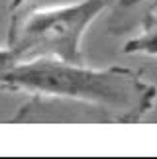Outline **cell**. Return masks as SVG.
Returning a JSON list of instances; mask_svg holds the SVG:
<instances>
[{
  "label": "cell",
  "instance_id": "cell-2",
  "mask_svg": "<svg viewBox=\"0 0 157 159\" xmlns=\"http://www.w3.org/2000/svg\"><path fill=\"white\" fill-rule=\"evenodd\" d=\"M108 6L110 0H81L57 8L26 6L10 12L6 45L14 49L18 63L41 57L83 63V35Z\"/></svg>",
  "mask_w": 157,
  "mask_h": 159
},
{
  "label": "cell",
  "instance_id": "cell-4",
  "mask_svg": "<svg viewBox=\"0 0 157 159\" xmlns=\"http://www.w3.org/2000/svg\"><path fill=\"white\" fill-rule=\"evenodd\" d=\"M141 32L136 35V38L128 39L122 47L124 53H143L149 55V57H157V10L149 12V14L143 18Z\"/></svg>",
  "mask_w": 157,
  "mask_h": 159
},
{
  "label": "cell",
  "instance_id": "cell-6",
  "mask_svg": "<svg viewBox=\"0 0 157 159\" xmlns=\"http://www.w3.org/2000/svg\"><path fill=\"white\" fill-rule=\"evenodd\" d=\"M29 2H32V0H10L8 12H16V10H20V8H26Z\"/></svg>",
  "mask_w": 157,
  "mask_h": 159
},
{
  "label": "cell",
  "instance_id": "cell-1",
  "mask_svg": "<svg viewBox=\"0 0 157 159\" xmlns=\"http://www.w3.org/2000/svg\"><path fill=\"white\" fill-rule=\"evenodd\" d=\"M0 89L29 94L10 122H141L157 100L155 84L130 67L90 69L83 63L41 57L0 73Z\"/></svg>",
  "mask_w": 157,
  "mask_h": 159
},
{
  "label": "cell",
  "instance_id": "cell-5",
  "mask_svg": "<svg viewBox=\"0 0 157 159\" xmlns=\"http://www.w3.org/2000/svg\"><path fill=\"white\" fill-rule=\"evenodd\" d=\"M14 65H18V57H16L14 49H12L10 45L0 47V73L12 69Z\"/></svg>",
  "mask_w": 157,
  "mask_h": 159
},
{
  "label": "cell",
  "instance_id": "cell-3",
  "mask_svg": "<svg viewBox=\"0 0 157 159\" xmlns=\"http://www.w3.org/2000/svg\"><path fill=\"white\" fill-rule=\"evenodd\" d=\"M108 34L124 35L141 26L143 18L157 10V0H110Z\"/></svg>",
  "mask_w": 157,
  "mask_h": 159
}]
</instances>
